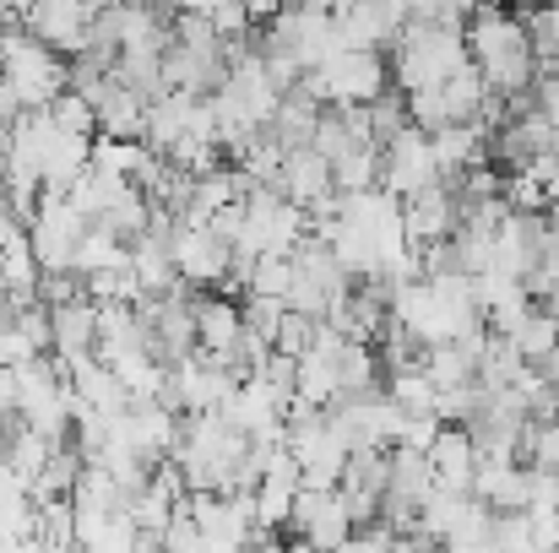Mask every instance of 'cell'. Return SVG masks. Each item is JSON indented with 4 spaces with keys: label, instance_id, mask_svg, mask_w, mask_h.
<instances>
[{
    "label": "cell",
    "instance_id": "1",
    "mask_svg": "<svg viewBox=\"0 0 559 553\" xmlns=\"http://www.w3.org/2000/svg\"><path fill=\"white\" fill-rule=\"evenodd\" d=\"M467 55H473V71L484 76V87L506 104L527 98L538 87V55H533V33L516 11H500V5H478L467 11Z\"/></svg>",
    "mask_w": 559,
    "mask_h": 553
},
{
    "label": "cell",
    "instance_id": "2",
    "mask_svg": "<svg viewBox=\"0 0 559 553\" xmlns=\"http://www.w3.org/2000/svg\"><path fill=\"white\" fill-rule=\"evenodd\" d=\"M473 65L467 55V33H445V27H418L407 22V33L391 44V82L402 98L413 93H440L451 76H462Z\"/></svg>",
    "mask_w": 559,
    "mask_h": 553
},
{
    "label": "cell",
    "instance_id": "3",
    "mask_svg": "<svg viewBox=\"0 0 559 553\" xmlns=\"http://www.w3.org/2000/svg\"><path fill=\"white\" fill-rule=\"evenodd\" d=\"M0 71H5V93L22 104V115L49 109L66 93V82H71V65L49 44H38L33 33H22V27H5L0 33Z\"/></svg>",
    "mask_w": 559,
    "mask_h": 553
},
{
    "label": "cell",
    "instance_id": "4",
    "mask_svg": "<svg viewBox=\"0 0 559 553\" xmlns=\"http://www.w3.org/2000/svg\"><path fill=\"white\" fill-rule=\"evenodd\" d=\"M316 76L326 82L332 109H370L385 93H396L391 87V60L374 55V49H337Z\"/></svg>",
    "mask_w": 559,
    "mask_h": 553
},
{
    "label": "cell",
    "instance_id": "5",
    "mask_svg": "<svg viewBox=\"0 0 559 553\" xmlns=\"http://www.w3.org/2000/svg\"><path fill=\"white\" fill-rule=\"evenodd\" d=\"M82 239H87V223L76 217V206L66 195H44L38 212H33V223H27V244H33L38 266L44 272H71Z\"/></svg>",
    "mask_w": 559,
    "mask_h": 553
},
{
    "label": "cell",
    "instance_id": "6",
    "mask_svg": "<svg viewBox=\"0 0 559 553\" xmlns=\"http://www.w3.org/2000/svg\"><path fill=\"white\" fill-rule=\"evenodd\" d=\"M435 184L445 180H440V164H435V142L424 131L407 125L396 142L380 147V190H391L396 201H413V195H424Z\"/></svg>",
    "mask_w": 559,
    "mask_h": 553
},
{
    "label": "cell",
    "instance_id": "7",
    "mask_svg": "<svg viewBox=\"0 0 559 553\" xmlns=\"http://www.w3.org/2000/svg\"><path fill=\"white\" fill-rule=\"evenodd\" d=\"M402 228H407V244H413L418 255L451 244V239L462 233V195H456L451 184H435V190L402 201Z\"/></svg>",
    "mask_w": 559,
    "mask_h": 553
},
{
    "label": "cell",
    "instance_id": "8",
    "mask_svg": "<svg viewBox=\"0 0 559 553\" xmlns=\"http://www.w3.org/2000/svg\"><path fill=\"white\" fill-rule=\"evenodd\" d=\"M93 22H98V11H93V5H71V0H49V5L16 11V27H22V33H33L38 44H49L55 55H71V60L87 49Z\"/></svg>",
    "mask_w": 559,
    "mask_h": 553
},
{
    "label": "cell",
    "instance_id": "9",
    "mask_svg": "<svg viewBox=\"0 0 559 553\" xmlns=\"http://www.w3.org/2000/svg\"><path fill=\"white\" fill-rule=\"evenodd\" d=\"M288 527L299 532V543H305V549H316V553H337L354 532H359L337 489H332V494L305 489V494H299V505H294V521H288Z\"/></svg>",
    "mask_w": 559,
    "mask_h": 553
},
{
    "label": "cell",
    "instance_id": "10",
    "mask_svg": "<svg viewBox=\"0 0 559 553\" xmlns=\"http://www.w3.org/2000/svg\"><path fill=\"white\" fill-rule=\"evenodd\" d=\"M175 266H180V282H186V288L217 293V288L234 277V250L217 244L206 228L180 223V228H175Z\"/></svg>",
    "mask_w": 559,
    "mask_h": 553
},
{
    "label": "cell",
    "instance_id": "11",
    "mask_svg": "<svg viewBox=\"0 0 559 553\" xmlns=\"http://www.w3.org/2000/svg\"><path fill=\"white\" fill-rule=\"evenodd\" d=\"M337 16V38H343V49H391L402 33H407V5H370V0H359V5H337L332 11Z\"/></svg>",
    "mask_w": 559,
    "mask_h": 553
},
{
    "label": "cell",
    "instance_id": "12",
    "mask_svg": "<svg viewBox=\"0 0 559 553\" xmlns=\"http://www.w3.org/2000/svg\"><path fill=\"white\" fill-rule=\"evenodd\" d=\"M239 337H245V310H239V299H228V293H201V299H195V353L212 359V364H223V359L239 348Z\"/></svg>",
    "mask_w": 559,
    "mask_h": 553
},
{
    "label": "cell",
    "instance_id": "13",
    "mask_svg": "<svg viewBox=\"0 0 559 553\" xmlns=\"http://www.w3.org/2000/svg\"><path fill=\"white\" fill-rule=\"evenodd\" d=\"M429 461H435V478H440V494H473V478H478V440H473V429H462V423H445L440 429V440H435V450H429Z\"/></svg>",
    "mask_w": 559,
    "mask_h": 553
},
{
    "label": "cell",
    "instance_id": "14",
    "mask_svg": "<svg viewBox=\"0 0 559 553\" xmlns=\"http://www.w3.org/2000/svg\"><path fill=\"white\" fill-rule=\"evenodd\" d=\"M277 190H283L294 206H305V212H321V206L337 195V180H332V164H326L316 147H305V153H288Z\"/></svg>",
    "mask_w": 559,
    "mask_h": 553
},
{
    "label": "cell",
    "instance_id": "15",
    "mask_svg": "<svg viewBox=\"0 0 559 553\" xmlns=\"http://www.w3.org/2000/svg\"><path fill=\"white\" fill-rule=\"evenodd\" d=\"M435 142V164H440V180L456 184L467 180L478 164H489V131L484 125H451V131H440V136H429Z\"/></svg>",
    "mask_w": 559,
    "mask_h": 553
},
{
    "label": "cell",
    "instance_id": "16",
    "mask_svg": "<svg viewBox=\"0 0 559 553\" xmlns=\"http://www.w3.org/2000/svg\"><path fill=\"white\" fill-rule=\"evenodd\" d=\"M49 326H55V359L60 364H76V359H93L98 353V304L93 299H76V304L49 310Z\"/></svg>",
    "mask_w": 559,
    "mask_h": 553
},
{
    "label": "cell",
    "instance_id": "17",
    "mask_svg": "<svg viewBox=\"0 0 559 553\" xmlns=\"http://www.w3.org/2000/svg\"><path fill=\"white\" fill-rule=\"evenodd\" d=\"M55 450H66V445H49L44 434H33L27 423H11V456H5V467H11V478L16 483H38L44 478V467L55 461Z\"/></svg>",
    "mask_w": 559,
    "mask_h": 553
},
{
    "label": "cell",
    "instance_id": "18",
    "mask_svg": "<svg viewBox=\"0 0 559 553\" xmlns=\"http://www.w3.org/2000/svg\"><path fill=\"white\" fill-rule=\"evenodd\" d=\"M506 342L516 348V359H522L527 369H544L559 353V315H549V310H533V321H527L516 337H506Z\"/></svg>",
    "mask_w": 559,
    "mask_h": 553
},
{
    "label": "cell",
    "instance_id": "19",
    "mask_svg": "<svg viewBox=\"0 0 559 553\" xmlns=\"http://www.w3.org/2000/svg\"><path fill=\"white\" fill-rule=\"evenodd\" d=\"M385 396L407 412V418H435V407H440V390H435V380L418 369H402V374H391V385H385Z\"/></svg>",
    "mask_w": 559,
    "mask_h": 553
},
{
    "label": "cell",
    "instance_id": "20",
    "mask_svg": "<svg viewBox=\"0 0 559 553\" xmlns=\"http://www.w3.org/2000/svg\"><path fill=\"white\" fill-rule=\"evenodd\" d=\"M49 120H55V131H66V136H76V142H98V109H93L82 93H71V87L49 104Z\"/></svg>",
    "mask_w": 559,
    "mask_h": 553
},
{
    "label": "cell",
    "instance_id": "21",
    "mask_svg": "<svg viewBox=\"0 0 559 553\" xmlns=\"http://www.w3.org/2000/svg\"><path fill=\"white\" fill-rule=\"evenodd\" d=\"M239 310H245V332L261 337L266 348H277V332H283V321H288V304H283V299H255V293H245Z\"/></svg>",
    "mask_w": 559,
    "mask_h": 553
},
{
    "label": "cell",
    "instance_id": "22",
    "mask_svg": "<svg viewBox=\"0 0 559 553\" xmlns=\"http://www.w3.org/2000/svg\"><path fill=\"white\" fill-rule=\"evenodd\" d=\"M522 456L533 461V472H555L559 478V418L555 423H527V434H522Z\"/></svg>",
    "mask_w": 559,
    "mask_h": 553
},
{
    "label": "cell",
    "instance_id": "23",
    "mask_svg": "<svg viewBox=\"0 0 559 553\" xmlns=\"http://www.w3.org/2000/svg\"><path fill=\"white\" fill-rule=\"evenodd\" d=\"M288 288H294V261H255L250 266L245 293H255V299H288Z\"/></svg>",
    "mask_w": 559,
    "mask_h": 553
},
{
    "label": "cell",
    "instance_id": "24",
    "mask_svg": "<svg viewBox=\"0 0 559 553\" xmlns=\"http://www.w3.org/2000/svg\"><path fill=\"white\" fill-rule=\"evenodd\" d=\"M321 326H326V321H310V315H294V310H288V321H283V332H277V353H288V359L316 353Z\"/></svg>",
    "mask_w": 559,
    "mask_h": 553
},
{
    "label": "cell",
    "instance_id": "25",
    "mask_svg": "<svg viewBox=\"0 0 559 553\" xmlns=\"http://www.w3.org/2000/svg\"><path fill=\"white\" fill-rule=\"evenodd\" d=\"M527 532L538 553H559V516L555 510H527Z\"/></svg>",
    "mask_w": 559,
    "mask_h": 553
},
{
    "label": "cell",
    "instance_id": "26",
    "mask_svg": "<svg viewBox=\"0 0 559 553\" xmlns=\"http://www.w3.org/2000/svg\"><path fill=\"white\" fill-rule=\"evenodd\" d=\"M337 553H396V532H391V527H365V532H354Z\"/></svg>",
    "mask_w": 559,
    "mask_h": 553
},
{
    "label": "cell",
    "instance_id": "27",
    "mask_svg": "<svg viewBox=\"0 0 559 553\" xmlns=\"http://www.w3.org/2000/svg\"><path fill=\"white\" fill-rule=\"evenodd\" d=\"M396 553H440V549L424 543V538H396Z\"/></svg>",
    "mask_w": 559,
    "mask_h": 553
},
{
    "label": "cell",
    "instance_id": "28",
    "mask_svg": "<svg viewBox=\"0 0 559 553\" xmlns=\"http://www.w3.org/2000/svg\"><path fill=\"white\" fill-rule=\"evenodd\" d=\"M239 553H288V549H277V538H255V543H245Z\"/></svg>",
    "mask_w": 559,
    "mask_h": 553
},
{
    "label": "cell",
    "instance_id": "29",
    "mask_svg": "<svg viewBox=\"0 0 559 553\" xmlns=\"http://www.w3.org/2000/svg\"><path fill=\"white\" fill-rule=\"evenodd\" d=\"M288 553H316V549H305V543H294V549H288Z\"/></svg>",
    "mask_w": 559,
    "mask_h": 553
},
{
    "label": "cell",
    "instance_id": "30",
    "mask_svg": "<svg viewBox=\"0 0 559 553\" xmlns=\"http://www.w3.org/2000/svg\"><path fill=\"white\" fill-rule=\"evenodd\" d=\"M522 553H538V549H522Z\"/></svg>",
    "mask_w": 559,
    "mask_h": 553
},
{
    "label": "cell",
    "instance_id": "31",
    "mask_svg": "<svg viewBox=\"0 0 559 553\" xmlns=\"http://www.w3.org/2000/svg\"><path fill=\"white\" fill-rule=\"evenodd\" d=\"M0 549H5V543H0Z\"/></svg>",
    "mask_w": 559,
    "mask_h": 553
}]
</instances>
